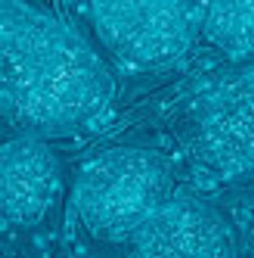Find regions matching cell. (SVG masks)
<instances>
[{"mask_svg": "<svg viewBox=\"0 0 254 258\" xmlns=\"http://www.w3.org/2000/svg\"><path fill=\"white\" fill-rule=\"evenodd\" d=\"M159 176L139 166L94 169L81 179L79 201L84 216L110 226L130 223L152 207L159 196Z\"/></svg>", "mask_w": 254, "mask_h": 258, "instance_id": "6da1fadb", "label": "cell"}, {"mask_svg": "<svg viewBox=\"0 0 254 258\" xmlns=\"http://www.w3.org/2000/svg\"><path fill=\"white\" fill-rule=\"evenodd\" d=\"M47 163H18L2 169V207L24 223L40 218L55 189L57 176Z\"/></svg>", "mask_w": 254, "mask_h": 258, "instance_id": "7a4b0ae2", "label": "cell"}]
</instances>
